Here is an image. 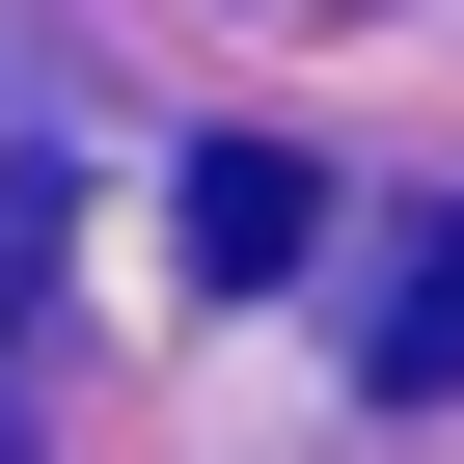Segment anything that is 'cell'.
<instances>
[{
  "label": "cell",
  "instance_id": "cell-3",
  "mask_svg": "<svg viewBox=\"0 0 464 464\" xmlns=\"http://www.w3.org/2000/svg\"><path fill=\"white\" fill-rule=\"evenodd\" d=\"M28 274H55V164H0V328H28Z\"/></svg>",
  "mask_w": 464,
  "mask_h": 464
},
{
  "label": "cell",
  "instance_id": "cell-1",
  "mask_svg": "<svg viewBox=\"0 0 464 464\" xmlns=\"http://www.w3.org/2000/svg\"><path fill=\"white\" fill-rule=\"evenodd\" d=\"M301 137H191V301H246V274H301Z\"/></svg>",
  "mask_w": 464,
  "mask_h": 464
},
{
  "label": "cell",
  "instance_id": "cell-2",
  "mask_svg": "<svg viewBox=\"0 0 464 464\" xmlns=\"http://www.w3.org/2000/svg\"><path fill=\"white\" fill-rule=\"evenodd\" d=\"M382 410H464V218H410V274H382Z\"/></svg>",
  "mask_w": 464,
  "mask_h": 464
}]
</instances>
